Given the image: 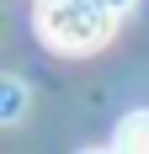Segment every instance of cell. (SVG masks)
<instances>
[{
    "instance_id": "6da1fadb",
    "label": "cell",
    "mask_w": 149,
    "mask_h": 154,
    "mask_svg": "<svg viewBox=\"0 0 149 154\" xmlns=\"http://www.w3.org/2000/svg\"><path fill=\"white\" fill-rule=\"evenodd\" d=\"M117 5L106 0H37V16L32 27L53 53L64 59H85V53H101L117 32Z\"/></svg>"
},
{
    "instance_id": "7a4b0ae2",
    "label": "cell",
    "mask_w": 149,
    "mask_h": 154,
    "mask_svg": "<svg viewBox=\"0 0 149 154\" xmlns=\"http://www.w3.org/2000/svg\"><path fill=\"white\" fill-rule=\"evenodd\" d=\"M117 149H149V112H128L117 122Z\"/></svg>"
},
{
    "instance_id": "3957f363",
    "label": "cell",
    "mask_w": 149,
    "mask_h": 154,
    "mask_svg": "<svg viewBox=\"0 0 149 154\" xmlns=\"http://www.w3.org/2000/svg\"><path fill=\"white\" fill-rule=\"evenodd\" d=\"M27 112V85L16 75H0V122H16Z\"/></svg>"
},
{
    "instance_id": "277c9868",
    "label": "cell",
    "mask_w": 149,
    "mask_h": 154,
    "mask_svg": "<svg viewBox=\"0 0 149 154\" xmlns=\"http://www.w3.org/2000/svg\"><path fill=\"white\" fill-rule=\"evenodd\" d=\"M106 5H117V11H128V5H133V0H106Z\"/></svg>"
}]
</instances>
